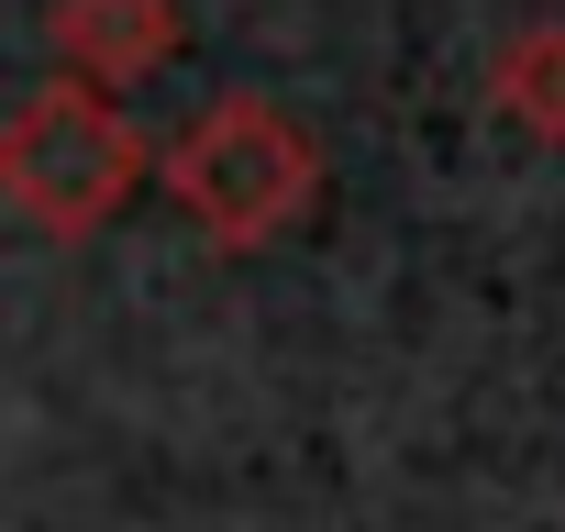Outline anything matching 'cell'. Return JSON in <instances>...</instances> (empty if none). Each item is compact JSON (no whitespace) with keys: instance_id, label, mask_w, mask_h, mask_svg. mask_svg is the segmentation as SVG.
<instances>
[{"instance_id":"6da1fadb","label":"cell","mask_w":565,"mask_h":532,"mask_svg":"<svg viewBox=\"0 0 565 532\" xmlns=\"http://www.w3.org/2000/svg\"><path fill=\"white\" fill-rule=\"evenodd\" d=\"M156 189L178 200V222L222 255H255L277 233H300L311 200H322V145L289 100L266 89H222L200 100L167 145H156Z\"/></svg>"},{"instance_id":"7a4b0ae2","label":"cell","mask_w":565,"mask_h":532,"mask_svg":"<svg viewBox=\"0 0 565 532\" xmlns=\"http://www.w3.org/2000/svg\"><path fill=\"white\" fill-rule=\"evenodd\" d=\"M145 178H156V145L134 134V111L78 89V78H45V89H23L0 111V200L56 244L111 233Z\"/></svg>"},{"instance_id":"3957f363","label":"cell","mask_w":565,"mask_h":532,"mask_svg":"<svg viewBox=\"0 0 565 532\" xmlns=\"http://www.w3.org/2000/svg\"><path fill=\"white\" fill-rule=\"evenodd\" d=\"M189 45V23H178V0H45V56H56V78H78V89H134V78H156L167 56Z\"/></svg>"},{"instance_id":"277c9868","label":"cell","mask_w":565,"mask_h":532,"mask_svg":"<svg viewBox=\"0 0 565 532\" xmlns=\"http://www.w3.org/2000/svg\"><path fill=\"white\" fill-rule=\"evenodd\" d=\"M488 111L532 145H565V23H521L488 56Z\"/></svg>"}]
</instances>
